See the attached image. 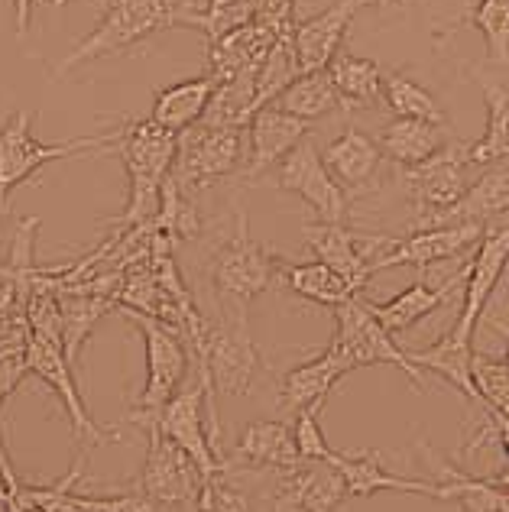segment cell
Masks as SVG:
<instances>
[{
  "mask_svg": "<svg viewBox=\"0 0 509 512\" xmlns=\"http://www.w3.org/2000/svg\"><path fill=\"white\" fill-rule=\"evenodd\" d=\"M120 312L140 328L143 344H146V386L137 399V406L127 415V422L150 428L166 402L182 389L185 373H189V344L153 315H143L137 308H127V305H120Z\"/></svg>",
  "mask_w": 509,
  "mask_h": 512,
  "instance_id": "obj_4",
  "label": "cell"
},
{
  "mask_svg": "<svg viewBox=\"0 0 509 512\" xmlns=\"http://www.w3.org/2000/svg\"><path fill=\"white\" fill-rule=\"evenodd\" d=\"M247 163V127H205L195 124L192 130L179 133V156L172 166L185 192L195 195L202 188L237 175Z\"/></svg>",
  "mask_w": 509,
  "mask_h": 512,
  "instance_id": "obj_8",
  "label": "cell"
},
{
  "mask_svg": "<svg viewBox=\"0 0 509 512\" xmlns=\"http://www.w3.org/2000/svg\"><path fill=\"white\" fill-rule=\"evenodd\" d=\"M383 104L390 107L396 117H419V120H435V124H448L445 111L432 91L422 82H415L406 72H383Z\"/></svg>",
  "mask_w": 509,
  "mask_h": 512,
  "instance_id": "obj_38",
  "label": "cell"
},
{
  "mask_svg": "<svg viewBox=\"0 0 509 512\" xmlns=\"http://www.w3.org/2000/svg\"><path fill=\"white\" fill-rule=\"evenodd\" d=\"M26 357H30V370L52 389V393L59 396L62 409H65V415H69V422H72L75 438H82L85 444L117 441L114 431H104L95 419H91L85 399H82V393H78L72 360H69V354H65V347L59 341L46 338V334L30 331V338H26Z\"/></svg>",
  "mask_w": 509,
  "mask_h": 512,
  "instance_id": "obj_12",
  "label": "cell"
},
{
  "mask_svg": "<svg viewBox=\"0 0 509 512\" xmlns=\"http://www.w3.org/2000/svg\"><path fill=\"white\" fill-rule=\"evenodd\" d=\"M325 166L351 195H364L367 188H373V179L380 175L383 166V150L370 133L347 127L338 140H331L325 146Z\"/></svg>",
  "mask_w": 509,
  "mask_h": 512,
  "instance_id": "obj_25",
  "label": "cell"
},
{
  "mask_svg": "<svg viewBox=\"0 0 509 512\" xmlns=\"http://www.w3.org/2000/svg\"><path fill=\"white\" fill-rule=\"evenodd\" d=\"M279 279H283V286L292 295H299V299L312 302V305H325V308H338L347 299L360 295V289L351 279L341 276L338 269H331L321 260H312V263L279 260Z\"/></svg>",
  "mask_w": 509,
  "mask_h": 512,
  "instance_id": "obj_30",
  "label": "cell"
},
{
  "mask_svg": "<svg viewBox=\"0 0 509 512\" xmlns=\"http://www.w3.org/2000/svg\"><path fill=\"white\" fill-rule=\"evenodd\" d=\"M328 464L341 470L347 493L357 496V500H367V496L380 493V490L419 493V496H428V500H438L441 496L438 480H409V477L390 474V470L383 467V457L370 448L367 451H334Z\"/></svg>",
  "mask_w": 509,
  "mask_h": 512,
  "instance_id": "obj_22",
  "label": "cell"
},
{
  "mask_svg": "<svg viewBox=\"0 0 509 512\" xmlns=\"http://www.w3.org/2000/svg\"><path fill=\"white\" fill-rule=\"evenodd\" d=\"M85 512H156V506L143 493H111V496H85L78 493Z\"/></svg>",
  "mask_w": 509,
  "mask_h": 512,
  "instance_id": "obj_44",
  "label": "cell"
},
{
  "mask_svg": "<svg viewBox=\"0 0 509 512\" xmlns=\"http://www.w3.org/2000/svg\"><path fill=\"white\" fill-rule=\"evenodd\" d=\"M351 500L341 470L325 461H302L276 474L273 512H334Z\"/></svg>",
  "mask_w": 509,
  "mask_h": 512,
  "instance_id": "obj_17",
  "label": "cell"
},
{
  "mask_svg": "<svg viewBox=\"0 0 509 512\" xmlns=\"http://www.w3.org/2000/svg\"><path fill=\"white\" fill-rule=\"evenodd\" d=\"M7 279H13L10 266H7V263H0V282H7Z\"/></svg>",
  "mask_w": 509,
  "mask_h": 512,
  "instance_id": "obj_50",
  "label": "cell"
},
{
  "mask_svg": "<svg viewBox=\"0 0 509 512\" xmlns=\"http://www.w3.org/2000/svg\"><path fill=\"white\" fill-rule=\"evenodd\" d=\"M20 302V289H17V282L7 279V282H0V312L10 305H17Z\"/></svg>",
  "mask_w": 509,
  "mask_h": 512,
  "instance_id": "obj_47",
  "label": "cell"
},
{
  "mask_svg": "<svg viewBox=\"0 0 509 512\" xmlns=\"http://www.w3.org/2000/svg\"><path fill=\"white\" fill-rule=\"evenodd\" d=\"M467 26L487 39L490 62L509 65V0H480Z\"/></svg>",
  "mask_w": 509,
  "mask_h": 512,
  "instance_id": "obj_39",
  "label": "cell"
},
{
  "mask_svg": "<svg viewBox=\"0 0 509 512\" xmlns=\"http://www.w3.org/2000/svg\"><path fill=\"white\" fill-rule=\"evenodd\" d=\"M377 143L386 159L409 169L432 159L451 140H448V124H435V120H419V117H396L393 124L383 127Z\"/></svg>",
  "mask_w": 509,
  "mask_h": 512,
  "instance_id": "obj_29",
  "label": "cell"
},
{
  "mask_svg": "<svg viewBox=\"0 0 509 512\" xmlns=\"http://www.w3.org/2000/svg\"><path fill=\"white\" fill-rule=\"evenodd\" d=\"M253 17H257L253 0H205V7H192V0H189V4L182 7L176 26H192L208 43H214V39L240 30V26L250 23Z\"/></svg>",
  "mask_w": 509,
  "mask_h": 512,
  "instance_id": "obj_37",
  "label": "cell"
},
{
  "mask_svg": "<svg viewBox=\"0 0 509 512\" xmlns=\"http://www.w3.org/2000/svg\"><path fill=\"white\" fill-rule=\"evenodd\" d=\"M493 328H497L503 338H506V360H509V328L503 325V321H493Z\"/></svg>",
  "mask_w": 509,
  "mask_h": 512,
  "instance_id": "obj_49",
  "label": "cell"
},
{
  "mask_svg": "<svg viewBox=\"0 0 509 512\" xmlns=\"http://www.w3.org/2000/svg\"><path fill=\"white\" fill-rule=\"evenodd\" d=\"M146 438H150V448H146L140 474V493L156 509H182L195 503L205 483L198 464L156 425L146 428Z\"/></svg>",
  "mask_w": 509,
  "mask_h": 512,
  "instance_id": "obj_11",
  "label": "cell"
},
{
  "mask_svg": "<svg viewBox=\"0 0 509 512\" xmlns=\"http://www.w3.org/2000/svg\"><path fill=\"white\" fill-rule=\"evenodd\" d=\"M13 13H17V33L23 36L30 30V13H33V0H13Z\"/></svg>",
  "mask_w": 509,
  "mask_h": 512,
  "instance_id": "obj_46",
  "label": "cell"
},
{
  "mask_svg": "<svg viewBox=\"0 0 509 512\" xmlns=\"http://www.w3.org/2000/svg\"><path fill=\"white\" fill-rule=\"evenodd\" d=\"M120 159H124L130 192L127 208L120 218H114L117 227H150L163 205V185L169 179L172 166L179 156V133L159 127L156 120H127L120 127L117 140Z\"/></svg>",
  "mask_w": 509,
  "mask_h": 512,
  "instance_id": "obj_1",
  "label": "cell"
},
{
  "mask_svg": "<svg viewBox=\"0 0 509 512\" xmlns=\"http://www.w3.org/2000/svg\"><path fill=\"white\" fill-rule=\"evenodd\" d=\"M500 218H509V159L490 163L487 172L467 185V192L432 224H497Z\"/></svg>",
  "mask_w": 509,
  "mask_h": 512,
  "instance_id": "obj_24",
  "label": "cell"
},
{
  "mask_svg": "<svg viewBox=\"0 0 509 512\" xmlns=\"http://www.w3.org/2000/svg\"><path fill=\"white\" fill-rule=\"evenodd\" d=\"M82 470H85V457H78L72 464V470L65 474L59 483H49V487H36V483H23V490L33 496L43 512H85L78 493H72V487L82 480Z\"/></svg>",
  "mask_w": 509,
  "mask_h": 512,
  "instance_id": "obj_40",
  "label": "cell"
},
{
  "mask_svg": "<svg viewBox=\"0 0 509 512\" xmlns=\"http://www.w3.org/2000/svg\"><path fill=\"white\" fill-rule=\"evenodd\" d=\"M347 373H351V367H347L338 350L328 344L318 357L299 363V367H292L283 376V386H279V406L292 415L302 409H312V406L325 409V399L331 396V389L338 386Z\"/></svg>",
  "mask_w": 509,
  "mask_h": 512,
  "instance_id": "obj_23",
  "label": "cell"
},
{
  "mask_svg": "<svg viewBox=\"0 0 509 512\" xmlns=\"http://www.w3.org/2000/svg\"><path fill=\"white\" fill-rule=\"evenodd\" d=\"M308 137V120L283 111L276 104L260 107L247 124V163L240 169L247 182H257L260 175L279 166L292 146Z\"/></svg>",
  "mask_w": 509,
  "mask_h": 512,
  "instance_id": "obj_19",
  "label": "cell"
},
{
  "mask_svg": "<svg viewBox=\"0 0 509 512\" xmlns=\"http://www.w3.org/2000/svg\"><path fill=\"white\" fill-rule=\"evenodd\" d=\"M419 448L425 451V461L435 474L432 480H438L441 487L438 500H458L464 512H509V487H503L493 477L464 474L458 464L441 461L425 441H419Z\"/></svg>",
  "mask_w": 509,
  "mask_h": 512,
  "instance_id": "obj_26",
  "label": "cell"
},
{
  "mask_svg": "<svg viewBox=\"0 0 509 512\" xmlns=\"http://www.w3.org/2000/svg\"><path fill=\"white\" fill-rule=\"evenodd\" d=\"M334 321H338V331H334L331 347L338 350L341 360L351 367V373L357 367L390 363V367H399L409 376L415 389H425V370L415 367L409 350H403L393 341V334L370 312L364 295H354V299H347L344 305L334 308Z\"/></svg>",
  "mask_w": 509,
  "mask_h": 512,
  "instance_id": "obj_7",
  "label": "cell"
},
{
  "mask_svg": "<svg viewBox=\"0 0 509 512\" xmlns=\"http://www.w3.org/2000/svg\"><path fill=\"white\" fill-rule=\"evenodd\" d=\"M296 464H302V457L296 448L292 425L276 419H260L240 431L227 470L247 467V470H273V474H279V470H289Z\"/></svg>",
  "mask_w": 509,
  "mask_h": 512,
  "instance_id": "obj_21",
  "label": "cell"
},
{
  "mask_svg": "<svg viewBox=\"0 0 509 512\" xmlns=\"http://www.w3.org/2000/svg\"><path fill=\"white\" fill-rule=\"evenodd\" d=\"M467 166H471L467 163V146L448 143L432 159L403 169L409 198L415 201V211H419V227H428L441 211H448L467 192Z\"/></svg>",
  "mask_w": 509,
  "mask_h": 512,
  "instance_id": "obj_15",
  "label": "cell"
},
{
  "mask_svg": "<svg viewBox=\"0 0 509 512\" xmlns=\"http://www.w3.org/2000/svg\"><path fill=\"white\" fill-rule=\"evenodd\" d=\"M302 240L321 263L338 269V273L351 279L360 292H364V286L370 282V263L377 260L383 250H390L396 244V237L390 234H360V231H351L347 224H328L318 218L302 224Z\"/></svg>",
  "mask_w": 509,
  "mask_h": 512,
  "instance_id": "obj_13",
  "label": "cell"
},
{
  "mask_svg": "<svg viewBox=\"0 0 509 512\" xmlns=\"http://www.w3.org/2000/svg\"><path fill=\"white\" fill-rule=\"evenodd\" d=\"M257 111H260L257 72H250V75H237V78H227V82L214 85L208 111L198 124H205V127H247Z\"/></svg>",
  "mask_w": 509,
  "mask_h": 512,
  "instance_id": "obj_35",
  "label": "cell"
},
{
  "mask_svg": "<svg viewBox=\"0 0 509 512\" xmlns=\"http://www.w3.org/2000/svg\"><path fill=\"white\" fill-rule=\"evenodd\" d=\"M198 512H250L247 493L231 483V470L214 474L202 483V493L195 500Z\"/></svg>",
  "mask_w": 509,
  "mask_h": 512,
  "instance_id": "obj_41",
  "label": "cell"
},
{
  "mask_svg": "<svg viewBox=\"0 0 509 512\" xmlns=\"http://www.w3.org/2000/svg\"><path fill=\"white\" fill-rule=\"evenodd\" d=\"M490 224H432L419 227V234H409L403 240H396L390 250H383L377 260L370 263V276L383 273V269L396 266H415L428 269L445 260H458L467 256L480 240H484Z\"/></svg>",
  "mask_w": 509,
  "mask_h": 512,
  "instance_id": "obj_14",
  "label": "cell"
},
{
  "mask_svg": "<svg viewBox=\"0 0 509 512\" xmlns=\"http://www.w3.org/2000/svg\"><path fill=\"white\" fill-rule=\"evenodd\" d=\"M0 214H4V205H0Z\"/></svg>",
  "mask_w": 509,
  "mask_h": 512,
  "instance_id": "obj_51",
  "label": "cell"
},
{
  "mask_svg": "<svg viewBox=\"0 0 509 512\" xmlns=\"http://www.w3.org/2000/svg\"><path fill=\"white\" fill-rule=\"evenodd\" d=\"M279 260L283 256L270 253L253 240L247 211H237L231 237L214 250L211 260V289L218 308H224V312H247L250 302L276 282Z\"/></svg>",
  "mask_w": 509,
  "mask_h": 512,
  "instance_id": "obj_3",
  "label": "cell"
},
{
  "mask_svg": "<svg viewBox=\"0 0 509 512\" xmlns=\"http://www.w3.org/2000/svg\"><path fill=\"white\" fill-rule=\"evenodd\" d=\"M273 182L283 188V192L299 195L305 205L312 208L318 221L347 224V214H351V192L331 175V169L325 166V156H321L312 137L299 140L283 159H279Z\"/></svg>",
  "mask_w": 509,
  "mask_h": 512,
  "instance_id": "obj_10",
  "label": "cell"
},
{
  "mask_svg": "<svg viewBox=\"0 0 509 512\" xmlns=\"http://www.w3.org/2000/svg\"><path fill=\"white\" fill-rule=\"evenodd\" d=\"M198 360V373L211 380V389L221 396H247L260 376V350L250 338L247 312H224L218 321H208V338Z\"/></svg>",
  "mask_w": 509,
  "mask_h": 512,
  "instance_id": "obj_6",
  "label": "cell"
},
{
  "mask_svg": "<svg viewBox=\"0 0 509 512\" xmlns=\"http://www.w3.org/2000/svg\"><path fill=\"white\" fill-rule=\"evenodd\" d=\"M185 4L189 0H111V7H107L95 30L82 43H75L62 62H56V75L62 78L75 65L117 56V52L143 43L146 36L169 30V26L179 23Z\"/></svg>",
  "mask_w": 509,
  "mask_h": 512,
  "instance_id": "obj_2",
  "label": "cell"
},
{
  "mask_svg": "<svg viewBox=\"0 0 509 512\" xmlns=\"http://www.w3.org/2000/svg\"><path fill=\"white\" fill-rule=\"evenodd\" d=\"M318 412H321V406L296 412V422H292V435H296V448H299L302 461H325L328 464L334 448L325 441V431H321V425H318Z\"/></svg>",
  "mask_w": 509,
  "mask_h": 512,
  "instance_id": "obj_42",
  "label": "cell"
},
{
  "mask_svg": "<svg viewBox=\"0 0 509 512\" xmlns=\"http://www.w3.org/2000/svg\"><path fill=\"white\" fill-rule=\"evenodd\" d=\"M354 13L357 10L351 0H338V4H331L328 10L296 23V30H292V49H296L299 72L328 69L331 59L338 56L344 46V36L351 30Z\"/></svg>",
  "mask_w": 509,
  "mask_h": 512,
  "instance_id": "obj_20",
  "label": "cell"
},
{
  "mask_svg": "<svg viewBox=\"0 0 509 512\" xmlns=\"http://www.w3.org/2000/svg\"><path fill=\"white\" fill-rule=\"evenodd\" d=\"M273 104L283 107V111H289V114L302 117V120H308V124H312V120L328 117L331 111H338V107H344L328 69L299 72L283 91H279V98Z\"/></svg>",
  "mask_w": 509,
  "mask_h": 512,
  "instance_id": "obj_34",
  "label": "cell"
},
{
  "mask_svg": "<svg viewBox=\"0 0 509 512\" xmlns=\"http://www.w3.org/2000/svg\"><path fill=\"white\" fill-rule=\"evenodd\" d=\"M59 302H62V347H65V354H69V360L75 363L78 350L88 341V334L95 331L98 318L114 308V299L72 289V292H62Z\"/></svg>",
  "mask_w": 509,
  "mask_h": 512,
  "instance_id": "obj_36",
  "label": "cell"
},
{
  "mask_svg": "<svg viewBox=\"0 0 509 512\" xmlns=\"http://www.w3.org/2000/svg\"><path fill=\"white\" fill-rule=\"evenodd\" d=\"M296 23L276 26V23L253 17L250 23L240 26V30L214 39V43H208V75L214 82H227V78L260 72V65L266 62V56H270V49L283 36H292Z\"/></svg>",
  "mask_w": 509,
  "mask_h": 512,
  "instance_id": "obj_18",
  "label": "cell"
},
{
  "mask_svg": "<svg viewBox=\"0 0 509 512\" xmlns=\"http://www.w3.org/2000/svg\"><path fill=\"white\" fill-rule=\"evenodd\" d=\"M464 276H467V269L448 276L445 282H438V286H428V282H415V286L403 289L390 302H383V305L367 302V305H370V312L377 315V321L390 334H406V331H412L415 325H419L422 318L438 312V308L445 305L451 295L461 289Z\"/></svg>",
  "mask_w": 509,
  "mask_h": 512,
  "instance_id": "obj_28",
  "label": "cell"
},
{
  "mask_svg": "<svg viewBox=\"0 0 509 512\" xmlns=\"http://www.w3.org/2000/svg\"><path fill=\"white\" fill-rule=\"evenodd\" d=\"M117 140H120V127L98 133V137L39 143L30 133V114L17 111V117L7 120V127L0 130V198L7 201V195L13 192V188L23 185L30 175H36L49 163L72 159V156L88 153V150H107V146H117Z\"/></svg>",
  "mask_w": 509,
  "mask_h": 512,
  "instance_id": "obj_9",
  "label": "cell"
},
{
  "mask_svg": "<svg viewBox=\"0 0 509 512\" xmlns=\"http://www.w3.org/2000/svg\"><path fill=\"white\" fill-rule=\"evenodd\" d=\"M214 85L218 82H214L211 75H198V78H189V82H176L163 91H156L150 120H156L159 127H166L172 133L192 130L208 111Z\"/></svg>",
  "mask_w": 509,
  "mask_h": 512,
  "instance_id": "obj_31",
  "label": "cell"
},
{
  "mask_svg": "<svg viewBox=\"0 0 509 512\" xmlns=\"http://www.w3.org/2000/svg\"><path fill=\"white\" fill-rule=\"evenodd\" d=\"M166 438L192 457L202 477H214L227 470V457L218 448V412H214V389L205 373H198L195 386H185L172 396L153 422ZM146 431V428H143Z\"/></svg>",
  "mask_w": 509,
  "mask_h": 512,
  "instance_id": "obj_5",
  "label": "cell"
},
{
  "mask_svg": "<svg viewBox=\"0 0 509 512\" xmlns=\"http://www.w3.org/2000/svg\"><path fill=\"white\" fill-rule=\"evenodd\" d=\"M474 82L487 101V133L474 143H467V163L490 166L509 159V88L484 75H474Z\"/></svg>",
  "mask_w": 509,
  "mask_h": 512,
  "instance_id": "obj_33",
  "label": "cell"
},
{
  "mask_svg": "<svg viewBox=\"0 0 509 512\" xmlns=\"http://www.w3.org/2000/svg\"><path fill=\"white\" fill-rule=\"evenodd\" d=\"M354 10H364V7H393L399 0H351Z\"/></svg>",
  "mask_w": 509,
  "mask_h": 512,
  "instance_id": "obj_48",
  "label": "cell"
},
{
  "mask_svg": "<svg viewBox=\"0 0 509 512\" xmlns=\"http://www.w3.org/2000/svg\"><path fill=\"white\" fill-rule=\"evenodd\" d=\"M509 266V218L500 224H490L484 240L477 244L471 263H467V276H464V302H461V315L454 331L464 334V338L474 341V331L484 318L487 305L497 292L500 279Z\"/></svg>",
  "mask_w": 509,
  "mask_h": 512,
  "instance_id": "obj_16",
  "label": "cell"
},
{
  "mask_svg": "<svg viewBox=\"0 0 509 512\" xmlns=\"http://www.w3.org/2000/svg\"><path fill=\"white\" fill-rule=\"evenodd\" d=\"M30 373L33 370H30V357H26V341L0 347V409H4V402L13 396V389Z\"/></svg>",
  "mask_w": 509,
  "mask_h": 512,
  "instance_id": "obj_43",
  "label": "cell"
},
{
  "mask_svg": "<svg viewBox=\"0 0 509 512\" xmlns=\"http://www.w3.org/2000/svg\"><path fill=\"white\" fill-rule=\"evenodd\" d=\"M409 357L415 367L441 376L448 386L458 389L471 406H484V396H480V389L474 383V341L471 338H464V334L451 328L445 338H438L432 347L412 350Z\"/></svg>",
  "mask_w": 509,
  "mask_h": 512,
  "instance_id": "obj_27",
  "label": "cell"
},
{
  "mask_svg": "<svg viewBox=\"0 0 509 512\" xmlns=\"http://www.w3.org/2000/svg\"><path fill=\"white\" fill-rule=\"evenodd\" d=\"M331 82L341 94L344 107H357V111H370V107L383 104V69L367 56H354V52H338L328 65Z\"/></svg>",
  "mask_w": 509,
  "mask_h": 512,
  "instance_id": "obj_32",
  "label": "cell"
},
{
  "mask_svg": "<svg viewBox=\"0 0 509 512\" xmlns=\"http://www.w3.org/2000/svg\"><path fill=\"white\" fill-rule=\"evenodd\" d=\"M253 10H257V20L266 23L276 26L296 23V0H253Z\"/></svg>",
  "mask_w": 509,
  "mask_h": 512,
  "instance_id": "obj_45",
  "label": "cell"
}]
</instances>
